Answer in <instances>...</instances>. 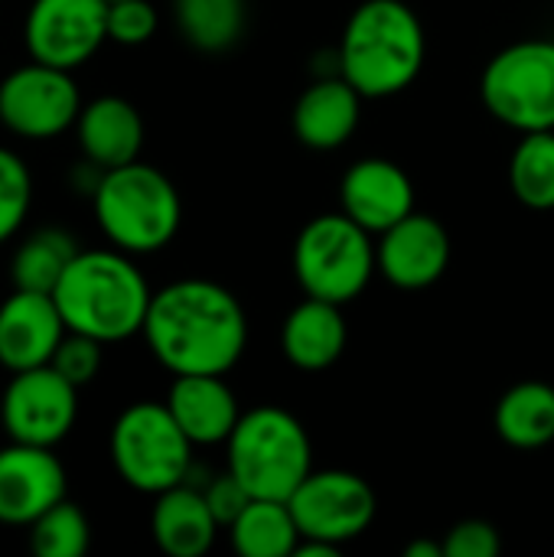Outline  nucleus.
I'll return each instance as SVG.
<instances>
[{"mask_svg":"<svg viewBox=\"0 0 554 557\" xmlns=\"http://www.w3.org/2000/svg\"><path fill=\"white\" fill-rule=\"evenodd\" d=\"M359 111L362 95L343 75L317 78L294 104V134L310 150H336L353 137Z\"/></svg>","mask_w":554,"mask_h":557,"instance_id":"nucleus-19","label":"nucleus"},{"mask_svg":"<svg viewBox=\"0 0 554 557\" xmlns=\"http://www.w3.org/2000/svg\"><path fill=\"white\" fill-rule=\"evenodd\" d=\"M424 52V26L405 0H366L346 20L340 75L362 98H389L421 75Z\"/></svg>","mask_w":554,"mask_h":557,"instance_id":"nucleus-3","label":"nucleus"},{"mask_svg":"<svg viewBox=\"0 0 554 557\" xmlns=\"http://www.w3.org/2000/svg\"><path fill=\"white\" fill-rule=\"evenodd\" d=\"M65 333L69 326L52 294L13 287V294L0 304V366L10 375L49 366Z\"/></svg>","mask_w":554,"mask_h":557,"instance_id":"nucleus-15","label":"nucleus"},{"mask_svg":"<svg viewBox=\"0 0 554 557\" xmlns=\"http://www.w3.org/2000/svg\"><path fill=\"white\" fill-rule=\"evenodd\" d=\"M82 248L75 238L62 228H39L20 242V248L10 258V281L16 290H36L52 294L62 281L65 268L75 261Z\"/></svg>","mask_w":554,"mask_h":557,"instance_id":"nucleus-24","label":"nucleus"},{"mask_svg":"<svg viewBox=\"0 0 554 557\" xmlns=\"http://www.w3.org/2000/svg\"><path fill=\"white\" fill-rule=\"evenodd\" d=\"M78 147L88 163L98 170H114L134 163L144 147V117L140 111L121 95H101L82 104L75 121Z\"/></svg>","mask_w":554,"mask_h":557,"instance_id":"nucleus-17","label":"nucleus"},{"mask_svg":"<svg viewBox=\"0 0 554 557\" xmlns=\"http://www.w3.org/2000/svg\"><path fill=\"white\" fill-rule=\"evenodd\" d=\"M157 33V10L150 0H108V39L140 46Z\"/></svg>","mask_w":554,"mask_h":557,"instance_id":"nucleus-30","label":"nucleus"},{"mask_svg":"<svg viewBox=\"0 0 554 557\" xmlns=\"http://www.w3.org/2000/svg\"><path fill=\"white\" fill-rule=\"evenodd\" d=\"M150 284L127 251H78L52 290V300L72 333L98 343H121L144 330L150 310Z\"/></svg>","mask_w":554,"mask_h":557,"instance_id":"nucleus-2","label":"nucleus"},{"mask_svg":"<svg viewBox=\"0 0 554 557\" xmlns=\"http://www.w3.org/2000/svg\"><path fill=\"white\" fill-rule=\"evenodd\" d=\"M405 557H444V542H411L405 548Z\"/></svg>","mask_w":554,"mask_h":557,"instance_id":"nucleus-34","label":"nucleus"},{"mask_svg":"<svg viewBox=\"0 0 554 557\" xmlns=\"http://www.w3.org/2000/svg\"><path fill=\"white\" fill-rule=\"evenodd\" d=\"M78 418V388L52 366L13 372L0 398L3 434L16 444L56 447Z\"/></svg>","mask_w":554,"mask_h":557,"instance_id":"nucleus-10","label":"nucleus"},{"mask_svg":"<svg viewBox=\"0 0 554 557\" xmlns=\"http://www.w3.org/2000/svg\"><path fill=\"white\" fill-rule=\"evenodd\" d=\"M29 202H33V176L26 163L13 150L0 147V245H7L20 232Z\"/></svg>","mask_w":554,"mask_h":557,"instance_id":"nucleus-28","label":"nucleus"},{"mask_svg":"<svg viewBox=\"0 0 554 557\" xmlns=\"http://www.w3.org/2000/svg\"><path fill=\"white\" fill-rule=\"evenodd\" d=\"M487 111L522 131H554V42L522 39L500 49L480 78Z\"/></svg>","mask_w":554,"mask_h":557,"instance_id":"nucleus-8","label":"nucleus"},{"mask_svg":"<svg viewBox=\"0 0 554 557\" xmlns=\"http://www.w3.org/2000/svg\"><path fill=\"white\" fill-rule=\"evenodd\" d=\"M193 441L183 434L167 401H137L124 408L111 428V463L118 476L147 496H160L186 483L193 470Z\"/></svg>","mask_w":554,"mask_h":557,"instance_id":"nucleus-6","label":"nucleus"},{"mask_svg":"<svg viewBox=\"0 0 554 557\" xmlns=\"http://www.w3.org/2000/svg\"><path fill=\"white\" fill-rule=\"evenodd\" d=\"M167 408L183 434L199 444H225L242 418L235 392L222 375H176L167 395Z\"/></svg>","mask_w":554,"mask_h":557,"instance_id":"nucleus-18","label":"nucleus"},{"mask_svg":"<svg viewBox=\"0 0 554 557\" xmlns=\"http://www.w3.org/2000/svg\"><path fill=\"white\" fill-rule=\"evenodd\" d=\"M91 545V529L85 512L62 499L52 509H46L29 525V552L33 557H82Z\"/></svg>","mask_w":554,"mask_h":557,"instance_id":"nucleus-27","label":"nucleus"},{"mask_svg":"<svg viewBox=\"0 0 554 557\" xmlns=\"http://www.w3.org/2000/svg\"><path fill=\"white\" fill-rule=\"evenodd\" d=\"M340 202L353 222L372 235H382L415 212V186L398 163L385 157H366L346 170L340 183Z\"/></svg>","mask_w":554,"mask_h":557,"instance_id":"nucleus-16","label":"nucleus"},{"mask_svg":"<svg viewBox=\"0 0 554 557\" xmlns=\"http://www.w3.org/2000/svg\"><path fill=\"white\" fill-rule=\"evenodd\" d=\"M140 336L173 375H225L248 346V320L232 290L189 277L150 297Z\"/></svg>","mask_w":554,"mask_h":557,"instance_id":"nucleus-1","label":"nucleus"},{"mask_svg":"<svg viewBox=\"0 0 554 557\" xmlns=\"http://www.w3.org/2000/svg\"><path fill=\"white\" fill-rule=\"evenodd\" d=\"M447 264H451V235L434 215L411 212L398 225L379 235L376 268L389 284L402 290H424L438 284Z\"/></svg>","mask_w":554,"mask_h":557,"instance_id":"nucleus-14","label":"nucleus"},{"mask_svg":"<svg viewBox=\"0 0 554 557\" xmlns=\"http://www.w3.org/2000/svg\"><path fill=\"white\" fill-rule=\"evenodd\" d=\"M23 39L29 59L72 72L108 42V0H33Z\"/></svg>","mask_w":554,"mask_h":557,"instance_id":"nucleus-12","label":"nucleus"},{"mask_svg":"<svg viewBox=\"0 0 554 557\" xmlns=\"http://www.w3.org/2000/svg\"><path fill=\"white\" fill-rule=\"evenodd\" d=\"M202 493H206V503H209V509H212V516L219 519V525H222V529H229V525L245 512V506L255 499V496H251V493H248V490H245L232 473H229V470H225V473H219V476H216Z\"/></svg>","mask_w":554,"mask_h":557,"instance_id":"nucleus-32","label":"nucleus"},{"mask_svg":"<svg viewBox=\"0 0 554 557\" xmlns=\"http://www.w3.org/2000/svg\"><path fill=\"white\" fill-rule=\"evenodd\" d=\"M219 519L212 516L206 493L196 486H173L157 496L150 512V532L163 555L170 557H202L219 535Z\"/></svg>","mask_w":554,"mask_h":557,"instance_id":"nucleus-21","label":"nucleus"},{"mask_svg":"<svg viewBox=\"0 0 554 557\" xmlns=\"http://www.w3.org/2000/svg\"><path fill=\"white\" fill-rule=\"evenodd\" d=\"M82 95L69 69L29 62L0 82V124L26 140H52L75 127Z\"/></svg>","mask_w":554,"mask_h":557,"instance_id":"nucleus-9","label":"nucleus"},{"mask_svg":"<svg viewBox=\"0 0 554 557\" xmlns=\"http://www.w3.org/2000/svg\"><path fill=\"white\" fill-rule=\"evenodd\" d=\"M101 349H104V343H98V339H91V336H85V333H72V330H69V333L62 336V343L56 346L49 366H52L59 375H65L75 388H85V385H91V382L98 379V372H101Z\"/></svg>","mask_w":554,"mask_h":557,"instance_id":"nucleus-29","label":"nucleus"},{"mask_svg":"<svg viewBox=\"0 0 554 557\" xmlns=\"http://www.w3.org/2000/svg\"><path fill=\"white\" fill-rule=\"evenodd\" d=\"M500 552H503V539L496 525L483 519H464L444 539V557H496Z\"/></svg>","mask_w":554,"mask_h":557,"instance_id":"nucleus-31","label":"nucleus"},{"mask_svg":"<svg viewBox=\"0 0 554 557\" xmlns=\"http://www.w3.org/2000/svg\"><path fill=\"white\" fill-rule=\"evenodd\" d=\"M91 206L104 238L127 255L167 248L183 222V202L170 176L140 160L104 170L91 193Z\"/></svg>","mask_w":554,"mask_h":557,"instance_id":"nucleus-4","label":"nucleus"},{"mask_svg":"<svg viewBox=\"0 0 554 557\" xmlns=\"http://www.w3.org/2000/svg\"><path fill=\"white\" fill-rule=\"evenodd\" d=\"M229 535L242 557H291L300 542L294 512L281 499H251L229 525Z\"/></svg>","mask_w":554,"mask_h":557,"instance_id":"nucleus-23","label":"nucleus"},{"mask_svg":"<svg viewBox=\"0 0 554 557\" xmlns=\"http://www.w3.org/2000/svg\"><path fill=\"white\" fill-rule=\"evenodd\" d=\"M300 539L346 545L369 532L376 519L372 486L346 470H313L287 499Z\"/></svg>","mask_w":554,"mask_h":557,"instance_id":"nucleus-11","label":"nucleus"},{"mask_svg":"<svg viewBox=\"0 0 554 557\" xmlns=\"http://www.w3.org/2000/svg\"><path fill=\"white\" fill-rule=\"evenodd\" d=\"M69 476L52 447L10 441L0 450V525L29 529L46 509L65 499Z\"/></svg>","mask_w":554,"mask_h":557,"instance_id":"nucleus-13","label":"nucleus"},{"mask_svg":"<svg viewBox=\"0 0 554 557\" xmlns=\"http://www.w3.org/2000/svg\"><path fill=\"white\" fill-rule=\"evenodd\" d=\"M180 33L206 52L229 49L245 26V0H176Z\"/></svg>","mask_w":554,"mask_h":557,"instance_id":"nucleus-26","label":"nucleus"},{"mask_svg":"<svg viewBox=\"0 0 554 557\" xmlns=\"http://www.w3.org/2000/svg\"><path fill=\"white\" fill-rule=\"evenodd\" d=\"M346 317L340 304L307 297L297 304L281 326V352L300 372L330 369L346 349Z\"/></svg>","mask_w":554,"mask_h":557,"instance_id":"nucleus-20","label":"nucleus"},{"mask_svg":"<svg viewBox=\"0 0 554 557\" xmlns=\"http://www.w3.org/2000/svg\"><path fill=\"white\" fill-rule=\"evenodd\" d=\"M496 434L516 450H539L554 441V388L549 382L513 385L493 414Z\"/></svg>","mask_w":554,"mask_h":557,"instance_id":"nucleus-22","label":"nucleus"},{"mask_svg":"<svg viewBox=\"0 0 554 557\" xmlns=\"http://www.w3.org/2000/svg\"><path fill=\"white\" fill-rule=\"evenodd\" d=\"M376 271L372 232L346 212L317 215L300 228L294 245V274L307 297L343 307L369 287Z\"/></svg>","mask_w":554,"mask_h":557,"instance_id":"nucleus-7","label":"nucleus"},{"mask_svg":"<svg viewBox=\"0 0 554 557\" xmlns=\"http://www.w3.org/2000/svg\"><path fill=\"white\" fill-rule=\"evenodd\" d=\"M336 552H340V545L317 542V539H300L291 557H336Z\"/></svg>","mask_w":554,"mask_h":557,"instance_id":"nucleus-33","label":"nucleus"},{"mask_svg":"<svg viewBox=\"0 0 554 557\" xmlns=\"http://www.w3.org/2000/svg\"><path fill=\"white\" fill-rule=\"evenodd\" d=\"M229 473L255 499L287 503L294 490L313 473L310 437L304 424L274 405L245 411L225 441Z\"/></svg>","mask_w":554,"mask_h":557,"instance_id":"nucleus-5","label":"nucleus"},{"mask_svg":"<svg viewBox=\"0 0 554 557\" xmlns=\"http://www.w3.org/2000/svg\"><path fill=\"white\" fill-rule=\"evenodd\" d=\"M509 186L529 209H554V131L522 134L509 160Z\"/></svg>","mask_w":554,"mask_h":557,"instance_id":"nucleus-25","label":"nucleus"}]
</instances>
